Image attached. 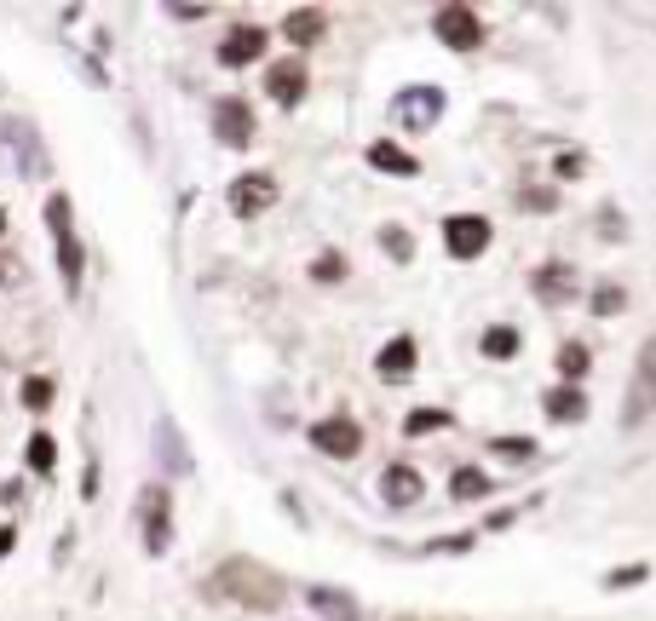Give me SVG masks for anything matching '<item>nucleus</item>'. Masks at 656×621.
I'll use <instances>...</instances> for the list:
<instances>
[{"instance_id":"obj_1","label":"nucleus","mask_w":656,"mask_h":621,"mask_svg":"<svg viewBox=\"0 0 656 621\" xmlns=\"http://www.w3.org/2000/svg\"><path fill=\"white\" fill-rule=\"evenodd\" d=\"M656 414V334L639 345V363H633V386H628V409H622V426H645Z\"/></svg>"},{"instance_id":"obj_2","label":"nucleus","mask_w":656,"mask_h":621,"mask_svg":"<svg viewBox=\"0 0 656 621\" xmlns=\"http://www.w3.org/2000/svg\"><path fill=\"white\" fill-rule=\"evenodd\" d=\"M213 581H219V593H236L242 604H254V610H271V604L282 598L277 575L254 570V564H225V570L213 575Z\"/></svg>"},{"instance_id":"obj_3","label":"nucleus","mask_w":656,"mask_h":621,"mask_svg":"<svg viewBox=\"0 0 656 621\" xmlns=\"http://www.w3.org/2000/svg\"><path fill=\"white\" fill-rule=\"evenodd\" d=\"M47 225H52V236H58L64 288H70V294H81V242H75V230H70V196H52V202H47Z\"/></svg>"},{"instance_id":"obj_4","label":"nucleus","mask_w":656,"mask_h":621,"mask_svg":"<svg viewBox=\"0 0 656 621\" xmlns=\"http://www.w3.org/2000/svg\"><path fill=\"white\" fill-rule=\"evenodd\" d=\"M432 29H438V41L455 46V52L484 46V18H478L472 6H438V12H432Z\"/></svg>"},{"instance_id":"obj_5","label":"nucleus","mask_w":656,"mask_h":621,"mask_svg":"<svg viewBox=\"0 0 656 621\" xmlns=\"http://www.w3.org/2000/svg\"><path fill=\"white\" fill-rule=\"evenodd\" d=\"M444 248H449V259H478V253L490 248V219H484V213H455V219H444Z\"/></svg>"},{"instance_id":"obj_6","label":"nucleus","mask_w":656,"mask_h":621,"mask_svg":"<svg viewBox=\"0 0 656 621\" xmlns=\"http://www.w3.org/2000/svg\"><path fill=\"white\" fill-rule=\"evenodd\" d=\"M311 443H317L323 455H334V460H352L357 449H363V426H357L352 414H328V420L311 426Z\"/></svg>"},{"instance_id":"obj_7","label":"nucleus","mask_w":656,"mask_h":621,"mask_svg":"<svg viewBox=\"0 0 656 621\" xmlns=\"http://www.w3.org/2000/svg\"><path fill=\"white\" fill-rule=\"evenodd\" d=\"M271 202H277V179H271V173H242V179L231 184V213H242V219L271 213Z\"/></svg>"},{"instance_id":"obj_8","label":"nucleus","mask_w":656,"mask_h":621,"mask_svg":"<svg viewBox=\"0 0 656 621\" xmlns=\"http://www.w3.org/2000/svg\"><path fill=\"white\" fill-rule=\"evenodd\" d=\"M139 518H144V547L150 552H167V541H173V524H167V489L162 483H150L139 495Z\"/></svg>"},{"instance_id":"obj_9","label":"nucleus","mask_w":656,"mask_h":621,"mask_svg":"<svg viewBox=\"0 0 656 621\" xmlns=\"http://www.w3.org/2000/svg\"><path fill=\"white\" fill-rule=\"evenodd\" d=\"M392 115H398L403 127H432V121L444 115V92L438 87H409V92H398Z\"/></svg>"},{"instance_id":"obj_10","label":"nucleus","mask_w":656,"mask_h":621,"mask_svg":"<svg viewBox=\"0 0 656 621\" xmlns=\"http://www.w3.org/2000/svg\"><path fill=\"white\" fill-rule=\"evenodd\" d=\"M530 288H536L541 305H570V294H576V271H570V259H547V265L530 276Z\"/></svg>"},{"instance_id":"obj_11","label":"nucleus","mask_w":656,"mask_h":621,"mask_svg":"<svg viewBox=\"0 0 656 621\" xmlns=\"http://www.w3.org/2000/svg\"><path fill=\"white\" fill-rule=\"evenodd\" d=\"M213 133H219V144L242 150V144L254 138V115H248V104H242V98H225V104L213 110Z\"/></svg>"},{"instance_id":"obj_12","label":"nucleus","mask_w":656,"mask_h":621,"mask_svg":"<svg viewBox=\"0 0 656 621\" xmlns=\"http://www.w3.org/2000/svg\"><path fill=\"white\" fill-rule=\"evenodd\" d=\"M265 46H271V35H265L259 23H236L231 35H225V46H219V58H225L231 69H242V64H254Z\"/></svg>"},{"instance_id":"obj_13","label":"nucleus","mask_w":656,"mask_h":621,"mask_svg":"<svg viewBox=\"0 0 656 621\" xmlns=\"http://www.w3.org/2000/svg\"><path fill=\"white\" fill-rule=\"evenodd\" d=\"M265 92H271L277 104H288V110H294V104L305 98V64H300V58H282V64H271V75H265Z\"/></svg>"},{"instance_id":"obj_14","label":"nucleus","mask_w":656,"mask_h":621,"mask_svg":"<svg viewBox=\"0 0 656 621\" xmlns=\"http://www.w3.org/2000/svg\"><path fill=\"white\" fill-rule=\"evenodd\" d=\"M380 495H386V501L392 506H415L421 501V472H415V466H386V472H380Z\"/></svg>"},{"instance_id":"obj_15","label":"nucleus","mask_w":656,"mask_h":621,"mask_svg":"<svg viewBox=\"0 0 656 621\" xmlns=\"http://www.w3.org/2000/svg\"><path fill=\"white\" fill-rule=\"evenodd\" d=\"M375 368H380V380H392V386H398V380H409V374H415V340H409V334H398V340H392V345L375 357Z\"/></svg>"},{"instance_id":"obj_16","label":"nucleus","mask_w":656,"mask_h":621,"mask_svg":"<svg viewBox=\"0 0 656 621\" xmlns=\"http://www.w3.org/2000/svg\"><path fill=\"white\" fill-rule=\"evenodd\" d=\"M541 409H547V420L570 426V420H587V397H582V386H553L541 397Z\"/></svg>"},{"instance_id":"obj_17","label":"nucleus","mask_w":656,"mask_h":621,"mask_svg":"<svg viewBox=\"0 0 656 621\" xmlns=\"http://www.w3.org/2000/svg\"><path fill=\"white\" fill-rule=\"evenodd\" d=\"M369 167H380V173H392V179H409V173H421V161L409 156L403 144H392V138H380V144H369Z\"/></svg>"},{"instance_id":"obj_18","label":"nucleus","mask_w":656,"mask_h":621,"mask_svg":"<svg viewBox=\"0 0 656 621\" xmlns=\"http://www.w3.org/2000/svg\"><path fill=\"white\" fill-rule=\"evenodd\" d=\"M323 29H328V18L323 12H311V6H300V12H288V23H282V35L294 46H311V41H323Z\"/></svg>"},{"instance_id":"obj_19","label":"nucleus","mask_w":656,"mask_h":621,"mask_svg":"<svg viewBox=\"0 0 656 621\" xmlns=\"http://www.w3.org/2000/svg\"><path fill=\"white\" fill-rule=\"evenodd\" d=\"M311 610L328 621H357V598L352 593H334V587H311Z\"/></svg>"},{"instance_id":"obj_20","label":"nucleus","mask_w":656,"mask_h":621,"mask_svg":"<svg viewBox=\"0 0 656 621\" xmlns=\"http://www.w3.org/2000/svg\"><path fill=\"white\" fill-rule=\"evenodd\" d=\"M518 328H507V322H495V328H484V340H478V351L490 357V363H507V357H518Z\"/></svg>"},{"instance_id":"obj_21","label":"nucleus","mask_w":656,"mask_h":621,"mask_svg":"<svg viewBox=\"0 0 656 621\" xmlns=\"http://www.w3.org/2000/svg\"><path fill=\"white\" fill-rule=\"evenodd\" d=\"M449 495H455V501H484V495H490V478H484L478 466H461V472L449 478Z\"/></svg>"},{"instance_id":"obj_22","label":"nucleus","mask_w":656,"mask_h":621,"mask_svg":"<svg viewBox=\"0 0 656 621\" xmlns=\"http://www.w3.org/2000/svg\"><path fill=\"white\" fill-rule=\"evenodd\" d=\"M587 368H593V357H587V345H559V374H564V386H576V380H582Z\"/></svg>"},{"instance_id":"obj_23","label":"nucleus","mask_w":656,"mask_h":621,"mask_svg":"<svg viewBox=\"0 0 656 621\" xmlns=\"http://www.w3.org/2000/svg\"><path fill=\"white\" fill-rule=\"evenodd\" d=\"M622 305H628V288H622V282H599V288H593V311H599V317H616Z\"/></svg>"},{"instance_id":"obj_24","label":"nucleus","mask_w":656,"mask_h":621,"mask_svg":"<svg viewBox=\"0 0 656 621\" xmlns=\"http://www.w3.org/2000/svg\"><path fill=\"white\" fill-rule=\"evenodd\" d=\"M444 426H449V414H444V409H415V414H409V420H403V432H409V437L444 432Z\"/></svg>"},{"instance_id":"obj_25","label":"nucleus","mask_w":656,"mask_h":621,"mask_svg":"<svg viewBox=\"0 0 656 621\" xmlns=\"http://www.w3.org/2000/svg\"><path fill=\"white\" fill-rule=\"evenodd\" d=\"M24 455H29V466H35V472H52L58 449H52V437H47V432H35V437H29V449H24Z\"/></svg>"},{"instance_id":"obj_26","label":"nucleus","mask_w":656,"mask_h":621,"mask_svg":"<svg viewBox=\"0 0 656 621\" xmlns=\"http://www.w3.org/2000/svg\"><path fill=\"white\" fill-rule=\"evenodd\" d=\"M490 449L501 460H530V455H536V443H530V437H495Z\"/></svg>"},{"instance_id":"obj_27","label":"nucleus","mask_w":656,"mask_h":621,"mask_svg":"<svg viewBox=\"0 0 656 621\" xmlns=\"http://www.w3.org/2000/svg\"><path fill=\"white\" fill-rule=\"evenodd\" d=\"M380 242H386V253H392V259H415V242H409V230L386 225V230H380Z\"/></svg>"},{"instance_id":"obj_28","label":"nucleus","mask_w":656,"mask_h":621,"mask_svg":"<svg viewBox=\"0 0 656 621\" xmlns=\"http://www.w3.org/2000/svg\"><path fill=\"white\" fill-rule=\"evenodd\" d=\"M24 403H29V409H47V403H52V380H47V374H29V380H24Z\"/></svg>"},{"instance_id":"obj_29","label":"nucleus","mask_w":656,"mask_h":621,"mask_svg":"<svg viewBox=\"0 0 656 621\" xmlns=\"http://www.w3.org/2000/svg\"><path fill=\"white\" fill-rule=\"evenodd\" d=\"M645 581V564H628V570H610L605 575V587H639Z\"/></svg>"},{"instance_id":"obj_30","label":"nucleus","mask_w":656,"mask_h":621,"mask_svg":"<svg viewBox=\"0 0 656 621\" xmlns=\"http://www.w3.org/2000/svg\"><path fill=\"white\" fill-rule=\"evenodd\" d=\"M317 276H323V282H340V276H346V259H340V253H323Z\"/></svg>"},{"instance_id":"obj_31","label":"nucleus","mask_w":656,"mask_h":621,"mask_svg":"<svg viewBox=\"0 0 656 621\" xmlns=\"http://www.w3.org/2000/svg\"><path fill=\"white\" fill-rule=\"evenodd\" d=\"M582 173V156H559V179H576Z\"/></svg>"},{"instance_id":"obj_32","label":"nucleus","mask_w":656,"mask_h":621,"mask_svg":"<svg viewBox=\"0 0 656 621\" xmlns=\"http://www.w3.org/2000/svg\"><path fill=\"white\" fill-rule=\"evenodd\" d=\"M6 552H12V529L0 524V558H6Z\"/></svg>"},{"instance_id":"obj_33","label":"nucleus","mask_w":656,"mask_h":621,"mask_svg":"<svg viewBox=\"0 0 656 621\" xmlns=\"http://www.w3.org/2000/svg\"><path fill=\"white\" fill-rule=\"evenodd\" d=\"M0 225H6V213H0Z\"/></svg>"}]
</instances>
